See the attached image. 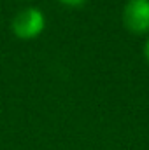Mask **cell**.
<instances>
[{"mask_svg":"<svg viewBox=\"0 0 149 150\" xmlns=\"http://www.w3.org/2000/svg\"><path fill=\"white\" fill-rule=\"evenodd\" d=\"M44 30V14L39 9H23L12 19V32L19 38H35Z\"/></svg>","mask_w":149,"mask_h":150,"instance_id":"7a4b0ae2","label":"cell"},{"mask_svg":"<svg viewBox=\"0 0 149 150\" xmlns=\"http://www.w3.org/2000/svg\"><path fill=\"white\" fill-rule=\"evenodd\" d=\"M62 2H63V4H67V5H81V4H84V2H86V0H62Z\"/></svg>","mask_w":149,"mask_h":150,"instance_id":"3957f363","label":"cell"},{"mask_svg":"<svg viewBox=\"0 0 149 150\" xmlns=\"http://www.w3.org/2000/svg\"><path fill=\"white\" fill-rule=\"evenodd\" d=\"M146 58H148V63H149V40H148V44H146Z\"/></svg>","mask_w":149,"mask_h":150,"instance_id":"277c9868","label":"cell"},{"mask_svg":"<svg viewBox=\"0 0 149 150\" xmlns=\"http://www.w3.org/2000/svg\"><path fill=\"white\" fill-rule=\"evenodd\" d=\"M123 25L135 35L149 32V0H128L123 9Z\"/></svg>","mask_w":149,"mask_h":150,"instance_id":"6da1fadb","label":"cell"}]
</instances>
